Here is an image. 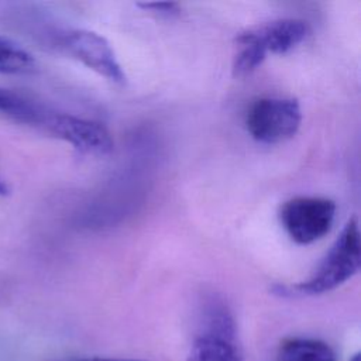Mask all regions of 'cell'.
I'll list each match as a JSON object with an SVG mask.
<instances>
[{"instance_id":"6da1fadb","label":"cell","mask_w":361,"mask_h":361,"mask_svg":"<svg viewBox=\"0 0 361 361\" xmlns=\"http://www.w3.org/2000/svg\"><path fill=\"white\" fill-rule=\"evenodd\" d=\"M360 230L355 217H351L324 258L316 268L314 274L296 285L279 288L282 295L313 296L330 292L345 281L353 278L360 269Z\"/></svg>"},{"instance_id":"7a4b0ae2","label":"cell","mask_w":361,"mask_h":361,"mask_svg":"<svg viewBox=\"0 0 361 361\" xmlns=\"http://www.w3.org/2000/svg\"><path fill=\"white\" fill-rule=\"evenodd\" d=\"M336 217V203L327 197L296 196L286 200L279 210L283 230L296 244H312L324 237Z\"/></svg>"},{"instance_id":"3957f363","label":"cell","mask_w":361,"mask_h":361,"mask_svg":"<svg viewBox=\"0 0 361 361\" xmlns=\"http://www.w3.org/2000/svg\"><path fill=\"white\" fill-rule=\"evenodd\" d=\"M302 123L296 99L261 97L255 100L245 118L251 137L262 144H278L293 137Z\"/></svg>"},{"instance_id":"277c9868","label":"cell","mask_w":361,"mask_h":361,"mask_svg":"<svg viewBox=\"0 0 361 361\" xmlns=\"http://www.w3.org/2000/svg\"><path fill=\"white\" fill-rule=\"evenodd\" d=\"M59 47L85 66L116 85L126 83V73L109 41L90 30H71L59 37Z\"/></svg>"},{"instance_id":"5b68a950","label":"cell","mask_w":361,"mask_h":361,"mask_svg":"<svg viewBox=\"0 0 361 361\" xmlns=\"http://www.w3.org/2000/svg\"><path fill=\"white\" fill-rule=\"evenodd\" d=\"M41 127L85 154L106 155L114 148L110 131L94 120L48 111Z\"/></svg>"},{"instance_id":"8992f818","label":"cell","mask_w":361,"mask_h":361,"mask_svg":"<svg viewBox=\"0 0 361 361\" xmlns=\"http://www.w3.org/2000/svg\"><path fill=\"white\" fill-rule=\"evenodd\" d=\"M265 54H286L310 34L306 21L298 18H278L243 31Z\"/></svg>"},{"instance_id":"52a82bcc","label":"cell","mask_w":361,"mask_h":361,"mask_svg":"<svg viewBox=\"0 0 361 361\" xmlns=\"http://www.w3.org/2000/svg\"><path fill=\"white\" fill-rule=\"evenodd\" d=\"M186 361H243L237 336L200 330Z\"/></svg>"},{"instance_id":"ba28073f","label":"cell","mask_w":361,"mask_h":361,"mask_svg":"<svg viewBox=\"0 0 361 361\" xmlns=\"http://www.w3.org/2000/svg\"><path fill=\"white\" fill-rule=\"evenodd\" d=\"M278 361H337V355L322 340L292 337L281 344Z\"/></svg>"},{"instance_id":"9c48e42d","label":"cell","mask_w":361,"mask_h":361,"mask_svg":"<svg viewBox=\"0 0 361 361\" xmlns=\"http://www.w3.org/2000/svg\"><path fill=\"white\" fill-rule=\"evenodd\" d=\"M0 113L23 123L42 126L48 110L20 93L0 87Z\"/></svg>"},{"instance_id":"30bf717a","label":"cell","mask_w":361,"mask_h":361,"mask_svg":"<svg viewBox=\"0 0 361 361\" xmlns=\"http://www.w3.org/2000/svg\"><path fill=\"white\" fill-rule=\"evenodd\" d=\"M35 69V58L17 42L0 37V73L24 75Z\"/></svg>"},{"instance_id":"8fae6325","label":"cell","mask_w":361,"mask_h":361,"mask_svg":"<svg viewBox=\"0 0 361 361\" xmlns=\"http://www.w3.org/2000/svg\"><path fill=\"white\" fill-rule=\"evenodd\" d=\"M137 6L142 8H148L152 11H158L162 14H175L178 13V4L176 3H138Z\"/></svg>"},{"instance_id":"7c38bea8","label":"cell","mask_w":361,"mask_h":361,"mask_svg":"<svg viewBox=\"0 0 361 361\" xmlns=\"http://www.w3.org/2000/svg\"><path fill=\"white\" fill-rule=\"evenodd\" d=\"M75 361H141V360H121V358H100V357H93V358H82V360H75Z\"/></svg>"},{"instance_id":"4fadbf2b","label":"cell","mask_w":361,"mask_h":361,"mask_svg":"<svg viewBox=\"0 0 361 361\" xmlns=\"http://www.w3.org/2000/svg\"><path fill=\"white\" fill-rule=\"evenodd\" d=\"M8 192H10V188H8L7 182L0 176V196H6V195H8Z\"/></svg>"},{"instance_id":"5bb4252c","label":"cell","mask_w":361,"mask_h":361,"mask_svg":"<svg viewBox=\"0 0 361 361\" xmlns=\"http://www.w3.org/2000/svg\"><path fill=\"white\" fill-rule=\"evenodd\" d=\"M350 361H361V355H360V353L354 354V355H353V358H351Z\"/></svg>"}]
</instances>
